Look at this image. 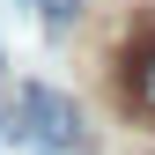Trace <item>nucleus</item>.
Wrapping results in <instances>:
<instances>
[{"label": "nucleus", "instance_id": "nucleus-1", "mask_svg": "<svg viewBox=\"0 0 155 155\" xmlns=\"http://www.w3.org/2000/svg\"><path fill=\"white\" fill-rule=\"evenodd\" d=\"M8 140H30V148H45V155H89V126H81V111H74L67 89H52V81H22V89H15Z\"/></svg>", "mask_w": 155, "mask_h": 155}, {"label": "nucleus", "instance_id": "nucleus-2", "mask_svg": "<svg viewBox=\"0 0 155 155\" xmlns=\"http://www.w3.org/2000/svg\"><path fill=\"white\" fill-rule=\"evenodd\" d=\"M118 67H126V96H133V111H148V118H155V15L126 37V59H118Z\"/></svg>", "mask_w": 155, "mask_h": 155}, {"label": "nucleus", "instance_id": "nucleus-3", "mask_svg": "<svg viewBox=\"0 0 155 155\" xmlns=\"http://www.w3.org/2000/svg\"><path fill=\"white\" fill-rule=\"evenodd\" d=\"M37 15H45L52 30H74V15H81V0H37Z\"/></svg>", "mask_w": 155, "mask_h": 155}]
</instances>
